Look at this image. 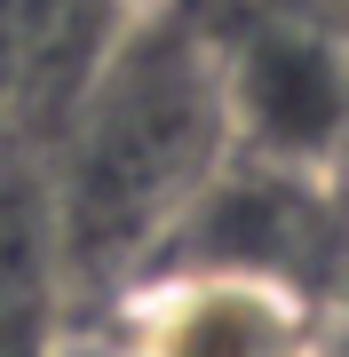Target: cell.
I'll use <instances>...</instances> for the list:
<instances>
[{
  "mask_svg": "<svg viewBox=\"0 0 349 357\" xmlns=\"http://www.w3.org/2000/svg\"><path fill=\"white\" fill-rule=\"evenodd\" d=\"M231 167L207 0H135L48 128L56 286L127 294Z\"/></svg>",
  "mask_w": 349,
  "mask_h": 357,
  "instance_id": "cell-1",
  "label": "cell"
},
{
  "mask_svg": "<svg viewBox=\"0 0 349 357\" xmlns=\"http://www.w3.org/2000/svg\"><path fill=\"white\" fill-rule=\"evenodd\" d=\"M231 159L278 175H349V48L310 8L278 0H207Z\"/></svg>",
  "mask_w": 349,
  "mask_h": 357,
  "instance_id": "cell-2",
  "label": "cell"
},
{
  "mask_svg": "<svg viewBox=\"0 0 349 357\" xmlns=\"http://www.w3.org/2000/svg\"><path fill=\"white\" fill-rule=\"evenodd\" d=\"M111 357H334L325 302L262 270L159 262L111 294Z\"/></svg>",
  "mask_w": 349,
  "mask_h": 357,
  "instance_id": "cell-3",
  "label": "cell"
},
{
  "mask_svg": "<svg viewBox=\"0 0 349 357\" xmlns=\"http://www.w3.org/2000/svg\"><path fill=\"white\" fill-rule=\"evenodd\" d=\"M56 294V183L48 135L0 119V302L40 310Z\"/></svg>",
  "mask_w": 349,
  "mask_h": 357,
  "instance_id": "cell-4",
  "label": "cell"
},
{
  "mask_svg": "<svg viewBox=\"0 0 349 357\" xmlns=\"http://www.w3.org/2000/svg\"><path fill=\"white\" fill-rule=\"evenodd\" d=\"M56 357H111V349H104V333H88V342H64Z\"/></svg>",
  "mask_w": 349,
  "mask_h": 357,
  "instance_id": "cell-5",
  "label": "cell"
},
{
  "mask_svg": "<svg viewBox=\"0 0 349 357\" xmlns=\"http://www.w3.org/2000/svg\"><path fill=\"white\" fill-rule=\"evenodd\" d=\"M325 24L341 32V48H349V0H334V8H325Z\"/></svg>",
  "mask_w": 349,
  "mask_h": 357,
  "instance_id": "cell-6",
  "label": "cell"
}]
</instances>
